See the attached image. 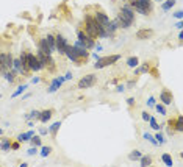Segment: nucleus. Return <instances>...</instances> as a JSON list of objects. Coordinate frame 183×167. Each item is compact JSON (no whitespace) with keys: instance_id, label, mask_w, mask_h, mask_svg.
<instances>
[{"instance_id":"1","label":"nucleus","mask_w":183,"mask_h":167,"mask_svg":"<svg viewBox=\"0 0 183 167\" xmlns=\"http://www.w3.org/2000/svg\"><path fill=\"white\" fill-rule=\"evenodd\" d=\"M116 22H118L119 28H129V27H131L133 22H135V13H133L131 7L124 5V7L119 9L118 17H116Z\"/></svg>"},{"instance_id":"2","label":"nucleus","mask_w":183,"mask_h":167,"mask_svg":"<svg viewBox=\"0 0 183 167\" xmlns=\"http://www.w3.org/2000/svg\"><path fill=\"white\" fill-rule=\"evenodd\" d=\"M85 33L89 38H92V39L99 38V25L91 14H86V17H85Z\"/></svg>"},{"instance_id":"3","label":"nucleus","mask_w":183,"mask_h":167,"mask_svg":"<svg viewBox=\"0 0 183 167\" xmlns=\"http://www.w3.org/2000/svg\"><path fill=\"white\" fill-rule=\"evenodd\" d=\"M13 69V56L11 53H0V72L5 74Z\"/></svg>"},{"instance_id":"4","label":"nucleus","mask_w":183,"mask_h":167,"mask_svg":"<svg viewBox=\"0 0 183 167\" xmlns=\"http://www.w3.org/2000/svg\"><path fill=\"white\" fill-rule=\"evenodd\" d=\"M119 59H121V55H111V56L99 58V59L96 61V66H94V67H96V69H103V67H107V66L114 64L116 61H119Z\"/></svg>"},{"instance_id":"5","label":"nucleus","mask_w":183,"mask_h":167,"mask_svg":"<svg viewBox=\"0 0 183 167\" xmlns=\"http://www.w3.org/2000/svg\"><path fill=\"white\" fill-rule=\"evenodd\" d=\"M96 80H97V77L94 75V74H89V75L83 77V78L78 81V87H80V89L91 87V86H94V83H96Z\"/></svg>"},{"instance_id":"6","label":"nucleus","mask_w":183,"mask_h":167,"mask_svg":"<svg viewBox=\"0 0 183 167\" xmlns=\"http://www.w3.org/2000/svg\"><path fill=\"white\" fill-rule=\"evenodd\" d=\"M19 61H20V74L27 75L30 72V66H28V52H22L20 56H19Z\"/></svg>"},{"instance_id":"7","label":"nucleus","mask_w":183,"mask_h":167,"mask_svg":"<svg viewBox=\"0 0 183 167\" xmlns=\"http://www.w3.org/2000/svg\"><path fill=\"white\" fill-rule=\"evenodd\" d=\"M78 41H80V42H81V44H83V46H85L86 48H92L94 46H96V42H94V39L88 36V35H86V33L83 31V30H80V31H78Z\"/></svg>"},{"instance_id":"8","label":"nucleus","mask_w":183,"mask_h":167,"mask_svg":"<svg viewBox=\"0 0 183 167\" xmlns=\"http://www.w3.org/2000/svg\"><path fill=\"white\" fill-rule=\"evenodd\" d=\"M92 17L97 22L99 27H105V25L110 24V17L105 13H102V11H96V14H92Z\"/></svg>"},{"instance_id":"9","label":"nucleus","mask_w":183,"mask_h":167,"mask_svg":"<svg viewBox=\"0 0 183 167\" xmlns=\"http://www.w3.org/2000/svg\"><path fill=\"white\" fill-rule=\"evenodd\" d=\"M28 66H30L31 72H39L42 69V66L39 63V59H38V56H35V55L30 53V52H28Z\"/></svg>"},{"instance_id":"10","label":"nucleus","mask_w":183,"mask_h":167,"mask_svg":"<svg viewBox=\"0 0 183 167\" xmlns=\"http://www.w3.org/2000/svg\"><path fill=\"white\" fill-rule=\"evenodd\" d=\"M64 55H68V58L69 59H72L74 63H77V64H80L81 63V58L77 55V52H75V48H74V46H69L68 44V47H66V52H64Z\"/></svg>"},{"instance_id":"11","label":"nucleus","mask_w":183,"mask_h":167,"mask_svg":"<svg viewBox=\"0 0 183 167\" xmlns=\"http://www.w3.org/2000/svg\"><path fill=\"white\" fill-rule=\"evenodd\" d=\"M55 44H57V50H58V52H60L61 55H64L66 47H68V41L64 39V36L57 35V36H55Z\"/></svg>"},{"instance_id":"12","label":"nucleus","mask_w":183,"mask_h":167,"mask_svg":"<svg viewBox=\"0 0 183 167\" xmlns=\"http://www.w3.org/2000/svg\"><path fill=\"white\" fill-rule=\"evenodd\" d=\"M153 36V30L150 28H144V30H138L136 31V38L138 39H149Z\"/></svg>"},{"instance_id":"13","label":"nucleus","mask_w":183,"mask_h":167,"mask_svg":"<svg viewBox=\"0 0 183 167\" xmlns=\"http://www.w3.org/2000/svg\"><path fill=\"white\" fill-rule=\"evenodd\" d=\"M130 5H131V8H135V9L138 11V13H141V14H149L147 9L144 8V5L141 3V0H131Z\"/></svg>"},{"instance_id":"14","label":"nucleus","mask_w":183,"mask_h":167,"mask_svg":"<svg viewBox=\"0 0 183 167\" xmlns=\"http://www.w3.org/2000/svg\"><path fill=\"white\" fill-rule=\"evenodd\" d=\"M39 52H42L44 55H52V50H50V47H49V44H47V41H46V38L39 41Z\"/></svg>"},{"instance_id":"15","label":"nucleus","mask_w":183,"mask_h":167,"mask_svg":"<svg viewBox=\"0 0 183 167\" xmlns=\"http://www.w3.org/2000/svg\"><path fill=\"white\" fill-rule=\"evenodd\" d=\"M66 78H63V77H60V78H57V80H55L53 83H52V86L50 87H49V91L47 92H55V91H57V89L61 86V85H63V81H64Z\"/></svg>"},{"instance_id":"16","label":"nucleus","mask_w":183,"mask_h":167,"mask_svg":"<svg viewBox=\"0 0 183 167\" xmlns=\"http://www.w3.org/2000/svg\"><path fill=\"white\" fill-rule=\"evenodd\" d=\"M160 98L163 100L164 105H171V103H172V95H171L168 91H163L161 94H160Z\"/></svg>"},{"instance_id":"17","label":"nucleus","mask_w":183,"mask_h":167,"mask_svg":"<svg viewBox=\"0 0 183 167\" xmlns=\"http://www.w3.org/2000/svg\"><path fill=\"white\" fill-rule=\"evenodd\" d=\"M52 114H53V111H52V109H47V111H42V113L39 114V120H41V122H47V120H50V117H52Z\"/></svg>"},{"instance_id":"18","label":"nucleus","mask_w":183,"mask_h":167,"mask_svg":"<svg viewBox=\"0 0 183 167\" xmlns=\"http://www.w3.org/2000/svg\"><path fill=\"white\" fill-rule=\"evenodd\" d=\"M171 125H175V130L177 131H183V117H182V116H179L177 120L171 122Z\"/></svg>"},{"instance_id":"19","label":"nucleus","mask_w":183,"mask_h":167,"mask_svg":"<svg viewBox=\"0 0 183 167\" xmlns=\"http://www.w3.org/2000/svg\"><path fill=\"white\" fill-rule=\"evenodd\" d=\"M46 41H47V44H49V47H50V50H52V53L57 50V44H55V36H52V35H47V38H46Z\"/></svg>"},{"instance_id":"20","label":"nucleus","mask_w":183,"mask_h":167,"mask_svg":"<svg viewBox=\"0 0 183 167\" xmlns=\"http://www.w3.org/2000/svg\"><path fill=\"white\" fill-rule=\"evenodd\" d=\"M127 66H129V67H131V69H135L136 66H138V58H136V56L129 58V59H127Z\"/></svg>"},{"instance_id":"21","label":"nucleus","mask_w":183,"mask_h":167,"mask_svg":"<svg viewBox=\"0 0 183 167\" xmlns=\"http://www.w3.org/2000/svg\"><path fill=\"white\" fill-rule=\"evenodd\" d=\"M0 148H2V150H9L11 148V141H9V139H2V142H0Z\"/></svg>"},{"instance_id":"22","label":"nucleus","mask_w":183,"mask_h":167,"mask_svg":"<svg viewBox=\"0 0 183 167\" xmlns=\"http://www.w3.org/2000/svg\"><path fill=\"white\" fill-rule=\"evenodd\" d=\"M141 166L142 167H147V166H150L152 164V158L150 156H141Z\"/></svg>"},{"instance_id":"23","label":"nucleus","mask_w":183,"mask_h":167,"mask_svg":"<svg viewBox=\"0 0 183 167\" xmlns=\"http://www.w3.org/2000/svg\"><path fill=\"white\" fill-rule=\"evenodd\" d=\"M31 136H33V131L24 133V134H20V136L17 137V141H19V142H22V141H28V139H31Z\"/></svg>"},{"instance_id":"24","label":"nucleus","mask_w":183,"mask_h":167,"mask_svg":"<svg viewBox=\"0 0 183 167\" xmlns=\"http://www.w3.org/2000/svg\"><path fill=\"white\" fill-rule=\"evenodd\" d=\"M142 156V155H141V152H138V150H135V152H131L130 155H129V158L131 159V161H136V159H139Z\"/></svg>"},{"instance_id":"25","label":"nucleus","mask_w":183,"mask_h":167,"mask_svg":"<svg viewBox=\"0 0 183 167\" xmlns=\"http://www.w3.org/2000/svg\"><path fill=\"white\" fill-rule=\"evenodd\" d=\"M174 5H175V0H166V2L163 3V9H164V11H168L169 8H172Z\"/></svg>"},{"instance_id":"26","label":"nucleus","mask_w":183,"mask_h":167,"mask_svg":"<svg viewBox=\"0 0 183 167\" xmlns=\"http://www.w3.org/2000/svg\"><path fill=\"white\" fill-rule=\"evenodd\" d=\"M61 127V122H57V124H53L52 127H50V130H49V131H50L52 133V134L55 136V134H57V131H58V128Z\"/></svg>"},{"instance_id":"27","label":"nucleus","mask_w":183,"mask_h":167,"mask_svg":"<svg viewBox=\"0 0 183 167\" xmlns=\"http://www.w3.org/2000/svg\"><path fill=\"white\" fill-rule=\"evenodd\" d=\"M161 159H163L164 163H166V166H172V158H171L168 153H164L163 156H161Z\"/></svg>"},{"instance_id":"28","label":"nucleus","mask_w":183,"mask_h":167,"mask_svg":"<svg viewBox=\"0 0 183 167\" xmlns=\"http://www.w3.org/2000/svg\"><path fill=\"white\" fill-rule=\"evenodd\" d=\"M3 75H5V78H7L9 83H13V81H14V72H5Z\"/></svg>"},{"instance_id":"29","label":"nucleus","mask_w":183,"mask_h":167,"mask_svg":"<svg viewBox=\"0 0 183 167\" xmlns=\"http://www.w3.org/2000/svg\"><path fill=\"white\" fill-rule=\"evenodd\" d=\"M39 111H31V113L27 116V119H39Z\"/></svg>"},{"instance_id":"30","label":"nucleus","mask_w":183,"mask_h":167,"mask_svg":"<svg viewBox=\"0 0 183 167\" xmlns=\"http://www.w3.org/2000/svg\"><path fill=\"white\" fill-rule=\"evenodd\" d=\"M25 89H27V85H24V86H19V87H17V91H16V92L13 94V97H17L20 92H24V91H25Z\"/></svg>"},{"instance_id":"31","label":"nucleus","mask_w":183,"mask_h":167,"mask_svg":"<svg viewBox=\"0 0 183 167\" xmlns=\"http://www.w3.org/2000/svg\"><path fill=\"white\" fill-rule=\"evenodd\" d=\"M149 122H150V127L153 128V130H160V127H158V124H157V120H155L153 117L149 119Z\"/></svg>"},{"instance_id":"32","label":"nucleus","mask_w":183,"mask_h":167,"mask_svg":"<svg viewBox=\"0 0 183 167\" xmlns=\"http://www.w3.org/2000/svg\"><path fill=\"white\" fill-rule=\"evenodd\" d=\"M146 70H149V64H147V63H146V64H142V67L136 69V74H142V72H146Z\"/></svg>"},{"instance_id":"33","label":"nucleus","mask_w":183,"mask_h":167,"mask_svg":"<svg viewBox=\"0 0 183 167\" xmlns=\"http://www.w3.org/2000/svg\"><path fill=\"white\" fill-rule=\"evenodd\" d=\"M144 137H146L147 141H150V142L153 144V145H157V144H158V142H157V139H155V137H152L150 134H147V133H146V134H144Z\"/></svg>"},{"instance_id":"34","label":"nucleus","mask_w":183,"mask_h":167,"mask_svg":"<svg viewBox=\"0 0 183 167\" xmlns=\"http://www.w3.org/2000/svg\"><path fill=\"white\" fill-rule=\"evenodd\" d=\"M31 142H33V144H35V145H41V139H39V137H38V136H35V137H33V136H31Z\"/></svg>"},{"instance_id":"35","label":"nucleus","mask_w":183,"mask_h":167,"mask_svg":"<svg viewBox=\"0 0 183 167\" xmlns=\"http://www.w3.org/2000/svg\"><path fill=\"white\" fill-rule=\"evenodd\" d=\"M50 152H52V148H50V147H44V148H42V153H41V155H42V156H47V155L50 153Z\"/></svg>"},{"instance_id":"36","label":"nucleus","mask_w":183,"mask_h":167,"mask_svg":"<svg viewBox=\"0 0 183 167\" xmlns=\"http://www.w3.org/2000/svg\"><path fill=\"white\" fill-rule=\"evenodd\" d=\"M157 111H158V113H161L163 116H166V109H164V106H161V105H158V106H157Z\"/></svg>"},{"instance_id":"37","label":"nucleus","mask_w":183,"mask_h":167,"mask_svg":"<svg viewBox=\"0 0 183 167\" xmlns=\"http://www.w3.org/2000/svg\"><path fill=\"white\" fill-rule=\"evenodd\" d=\"M155 139H157V141H160V144H163L164 141H163V136L161 134H157V136H155Z\"/></svg>"},{"instance_id":"38","label":"nucleus","mask_w":183,"mask_h":167,"mask_svg":"<svg viewBox=\"0 0 183 167\" xmlns=\"http://www.w3.org/2000/svg\"><path fill=\"white\" fill-rule=\"evenodd\" d=\"M174 16H175V17H177V19H182V16H183V13H182V11H177V13H175Z\"/></svg>"},{"instance_id":"39","label":"nucleus","mask_w":183,"mask_h":167,"mask_svg":"<svg viewBox=\"0 0 183 167\" xmlns=\"http://www.w3.org/2000/svg\"><path fill=\"white\" fill-rule=\"evenodd\" d=\"M149 119H150V116L147 113H142V120H149Z\"/></svg>"},{"instance_id":"40","label":"nucleus","mask_w":183,"mask_h":167,"mask_svg":"<svg viewBox=\"0 0 183 167\" xmlns=\"http://www.w3.org/2000/svg\"><path fill=\"white\" fill-rule=\"evenodd\" d=\"M127 103H129V106H133V103H135V98H129V100H127Z\"/></svg>"},{"instance_id":"41","label":"nucleus","mask_w":183,"mask_h":167,"mask_svg":"<svg viewBox=\"0 0 183 167\" xmlns=\"http://www.w3.org/2000/svg\"><path fill=\"white\" fill-rule=\"evenodd\" d=\"M11 148H14V150H17V148H19V144H17V142H14V144H11Z\"/></svg>"},{"instance_id":"42","label":"nucleus","mask_w":183,"mask_h":167,"mask_svg":"<svg viewBox=\"0 0 183 167\" xmlns=\"http://www.w3.org/2000/svg\"><path fill=\"white\" fill-rule=\"evenodd\" d=\"M124 89H125L124 85H122V86H118V92H124Z\"/></svg>"},{"instance_id":"43","label":"nucleus","mask_w":183,"mask_h":167,"mask_svg":"<svg viewBox=\"0 0 183 167\" xmlns=\"http://www.w3.org/2000/svg\"><path fill=\"white\" fill-rule=\"evenodd\" d=\"M36 153V148H30L28 150V155H35Z\"/></svg>"},{"instance_id":"44","label":"nucleus","mask_w":183,"mask_h":167,"mask_svg":"<svg viewBox=\"0 0 183 167\" xmlns=\"http://www.w3.org/2000/svg\"><path fill=\"white\" fill-rule=\"evenodd\" d=\"M153 102H155V100H153V97H150V98H149V103H147V105H150V106H152V105H153Z\"/></svg>"},{"instance_id":"45","label":"nucleus","mask_w":183,"mask_h":167,"mask_svg":"<svg viewBox=\"0 0 183 167\" xmlns=\"http://www.w3.org/2000/svg\"><path fill=\"white\" fill-rule=\"evenodd\" d=\"M0 133H2V130H0Z\"/></svg>"},{"instance_id":"46","label":"nucleus","mask_w":183,"mask_h":167,"mask_svg":"<svg viewBox=\"0 0 183 167\" xmlns=\"http://www.w3.org/2000/svg\"><path fill=\"white\" fill-rule=\"evenodd\" d=\"M0 97H2V95H0Z\"/></svg>"}]
</instances>
